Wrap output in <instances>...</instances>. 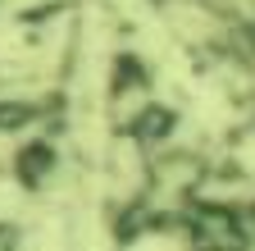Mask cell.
I'll return each instance as SVG.
<instances>
[{"mask_svg":"<svg viewBox=\"0 0 255 251\" xmlns=\"http://www.w3.org/2000/svg\"><path fill=\"white\" fill-rule=\"evenodd\" d=\"M0 251H14V224H0Z\"/></svg>","mask_w":255,"mask_h":251,"instance_id":"obj_1","label":"cell"}]
</instances>
